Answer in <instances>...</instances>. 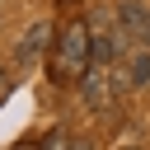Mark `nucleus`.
Wrapping results in <instances>:
<instances>
[{
	"instance_id": "obj_7",
	"label": "nucleus",
	"mask_w": 150,
	"mask_h": 150,
	"mask_svg": "<svg viewBox=\"0 0 150 150\" xmlns=\"http://www.w3.org/2000/svg\"><path fill=\"white\" fill-rule=\"evenodd\" d=\"M66 150H94V145H89V141H70Z\"/></svg>"
},
{
	"instance_id": "obj_4",
	"label": "nucleus",
	"mask_w": 150,
	"mask_h": 150,
	"mask_svg": "<svg viewBox=\"0 0 150 150\" xmlns=\"http://www.w3.org/2000/svg\"><path fill=\"white\" fill-rule=\"evenodd\" d=\"M52 33H56V23H52V19H38V23L23 33V42H19V61H38L42 52H52V42H56Z\"/></svg>"
},
{
	"instance_id": "obj_3",
	"label": "nucleus",
	"mask_w": 150,
	"mask_h": 150,
	"mask_svg": "<svg viewBox=\"0 0 150 150\" xmlns=\"http://www.w3.org/2000/svg\"><path fill=\"white\" fill-rule=\"evenodd\" d=\"M112 19H117V23H122V33L141 47V38H145V28H150V9H145L141 0H122V5L112 9Z\"/></svg>"
},
{
	"instance_id": "obj_1",
	"label": "nucleus",
	"mask_w": 150,
	"mask_h": 150,
	"mask_svg": "<svg viewBox=\"0 0 150 150\" xmlns=\"http://www.w3.org/2000/svg\"><path fill=\"white\" fill-rule=\"evenodd\" d=\"M84 70H89V23L70 19L61 28V38L52 42V80L56 84H80Z\"/></svg>"
},
{
	"instance_id": "obj_8",
	"label": "nucleus",
	"mask_w": 150,
	"mask_h": 150,
	"mask_svg": "<svg viewBox=\"0 0 150 150\" xmlns=\"http://www.w3.org/2000/svg\"><path fill=\"white\" fill-rule=\"evenodd\" d=\"M122 150H141V145H122Z\"/></svg>"
},
{
	"instance_id": "obj_9",
	"label": "nucleus",
	"mask_w": 150,
	"mask_h": 150,
	"mask_svg": "<svg viewBox=\"0 0 150 150\" xmlns=\"http://www.w3.org/2000/svg\"><path fill=\"white\" fill-rule=\"evenodd\" d=\"M0 89H5V70H0Z\"/></svg>"
},
{
	"instance_id": "obj_5",
	"label": "nucleus",
	"mask_w": 150,
	"mask_h": 150,
	"mask_svg": "<svg viewBox=\"0 0 150 150\" xmlns=\"http://www.w3.org/2000/svg\"><path fill=\"white\" fill-rule=\"evenodd\" d=\"M127 84H131V89H150V52H145V47L131 56V66H127Z\"/></svg>"
},
{
	"instance_id": "obj_2",
	"label": "nucleus",
	"mask_w": 150,
	"mask_h": 150,
	"mask_svg": "<svg viewBox=\"0 0 150 150\" xmlns=\"http://www.w3.org/2000/svg\"><path fill=\"white\" fill-rule=\"evenodd\" d=\"M80 98H84L94 112H112V103H117V89H112V70L89 61V70L80 75Z\"/></svg>"
},
{
	"instance_id": "obj_6",
	"label": "nucleus",
	"mask_w": 150,
	"mask_h": 150,
	"mask_svg": "<svg viewBox=\"0 0 150 150\" xmlns=\"http://www.w3.org/2000/svg\"><path fill=\"white\" fill-rule=\"evenodd\" d=\"M66 145H70V136H66L61 127H52V131L42 136V145H38V150H66Z\"/></svg>"
}]
</instances>
